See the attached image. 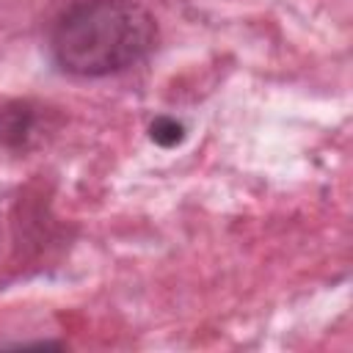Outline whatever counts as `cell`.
<instances>
[{
  "label": "cell",
  "instance_id": "1",
  "mask_svg": "<svg viewBox=\"0 0 353 353\" xmlns=\"http://www.w3.org/2000/svg\"><path fill=\"white\" fill-rule=\"evenodd\" d=\"M157 28L132 0H85L69 8L50 39L55 63L80 77H102L135 66L154 47Z\"/></svg>",
  "mask_w": 353,
  "mask_h": 353
},
{
  "label": "cell",
  "instance_id": "2",
  "mask_svg": "<svg viewBox=\"0 0 353 353\" xmlns=\"http://www.w3.org/2000/svg\"><path fill=\"white\" fill-rule=\"evenodd\" d=\"M36 130V113L28 102H8L0 108V143L22 146Z\"/></svg>",
  "mask_w": 353,
  "mask_h": 353
},
{
  "label": "cell",
  "instance_id": "3",
  "mask_svg": "<svg viewBox=\"0 0 353 353\" xmlns=\"http://www.w3.org/2000/svg\"><path fill=\"white\" fill-rule=\"evenodd\" d=\"M149 135H152V141L160 143V146H176V143L185 138V127H182L179 121L168 119V116H160V119L152 121Z\"/></svg>",
  "mask_w": 353,
  "mask_h": 353
}]
</instances>
